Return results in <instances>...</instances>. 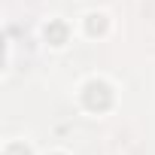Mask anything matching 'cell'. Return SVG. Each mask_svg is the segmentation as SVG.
I'll return each instance as SVG.
<instances>
[{"label":"cell","mask_w":155,"mask_h":155,"mask_svg":"<svg viewBox=\"0 0 155 155\" xmlns=\"http://www.w3.org/2000/svg\"><path fill=\"white\" fill-rule=\"evenodd\" d=\"M82 104L88 107V110H110V104H113V91H110V85H104V82H88L85 85V91H82Z\"/></svg>","instance_id":"obj_1"},{"label":"cell","mask_w":155,"mask_h":155,"mask_svg":"<svg viewBox=\"0 0 155 155\" xmlns=\"http://www.w3.org/2000/svg\"><path fill=\"white\" fill-rule=\"evenodd\" d=\"M46 40L55 43V46H61V43L67 40V25H64V21H52V25L46 28Z\"/></svg>","instance_id":"obj_2"},{"label":"cell","mask_w":155,"mask_h":155,"mask_svg":"<svg viewBox=\"0 0 155 155\" xmlns=\"http://www.w3.org/2000/svg\"><path fill=\"white\" fill-rule=\"evenodd\" d=\"M104 31H107L104 15H88V34H104Z\"/></svg>","instance_id":"obj_3"},{"label":"cell","mask_w":155,"mask_h":155,"mask_svg":"<svg viewBox=\"0 0 155 155\" xmlns=\"http://www.w3.org/2000/svg\"><path fill=\"white\" fill-rule=\"evenodd\" d=\"M6 155H31V149H28L25 143H12V146L6 149Z\"/></svg>","instance_id":"obj_4"}]
</instances>
